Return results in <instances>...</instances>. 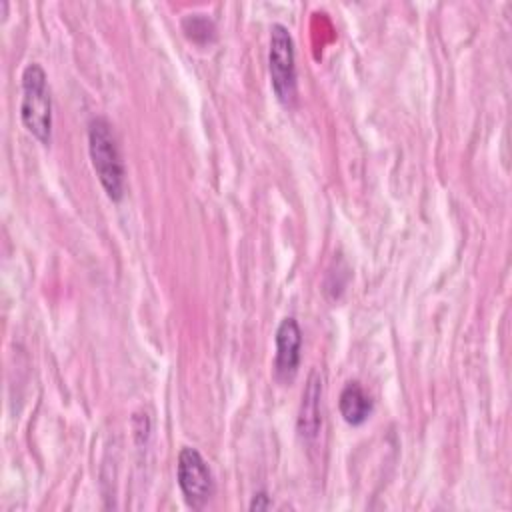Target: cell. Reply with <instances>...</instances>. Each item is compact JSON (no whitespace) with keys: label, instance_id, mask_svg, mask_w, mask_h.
Returning <instances> with one entry per match:
<instances>
[{"label":"cell","instance_id":"cell-7","mask_svg":"<svg viewBox=\"0 0 512 512\" xmlns=\"http://www.w3.org/2000/svg\"><path fill=\"white\" fill-rule=\"evenodd\" d=\"M338 408H340L342 418L348 424L360 426L370 418V414L374 410V402H372L370 394L362 388V384L354 380L342 388L340 398H338Z\"/></svg>","mask_w":512,"mask_h":512},{"label":"cell","instance_id":"cell-9","mask_svg":"<svg viewBox=\"0 0 512 512\" xmlns=\"http://www.w3.org/2000/svg\"><path fill=\"white\" fill-rule=\"evenodd\" d=\"M272 506V500L266 492H258L254 494L252 502H250V510H268Z\"/></svg>","mask_w":512,"mask_h":512},{"label":"cell","instance_id":"cell-2","mask_svg":"<svg viewBox=\"0 0 512 512\" xmlns=\"http://www.w3.org/2000/svg\"><path fill=\"white\" fill-rule=\"evenodd\" d=\"M20 120L24 128L42 144L52 138V100L46 72L38 62H30L22 72Z\"/></svg>","mask_w":512,"mask_h":512},{"label":"cell","instance_id":"cell-5","mask_svg":"<svg viewBox=\"0 0 512 512\" xmlns=\"http://www.w3.org/2000/svg\"><path fill=\"white\" fill-rule=\"evenodd\" d=\"M302 332L296 318L288 316L280 322L276 330V356H274V374L280 382H290L300 364Z\"/></svg>","mask_w":512,"mask_h":512},{"label":"cell","instance_id":"cell-1","mask_svg":"<svg viewBox=\"0 0 512 512\" xmlns=\"http://www.w3.org/2000/svg\"><path fill=\"white\" fill-rule=\"evenodd\" d=\"M88 152L106 196L120 200L124 196V162L112 124L102 116L92 118L88 124Z\"/></svg>","mask_w":512,"mask_h":512},{"label":"cell","instance_id":"cell-8","mask_svg":"<svg viewBox=\"0 0 512 512\" xmlns=\"http://www.w3.org/2000/svg\"><path fill=\"white\" fill-rule=\"evenodd\" d=\"M182 30L188 40L196 44H208L216 38V26L206 14H188L182 18Z\"/></svg>","mask_w":512,"mask_h":512},{"label":"cell","instance_id":"cell-4","mask_svg":"<svg viewBox=\"0 0 512 512\" xmlns=\"http://www.w3.org/2000/svg\"><path fill=\"white\" fill-rule=\"evenodd\" d=\"M176 480L184 500L192 508H202L214 494V478L204 456L190 446L178 452Z\"/></svg>","mask_w":512,"mask_h":512},{"label":"cell","instance_id":"cell-6","mask_svg":"<svg viewBox=\"0 0 512 512\" xmlns=\"http://www.w3.org/2000/svg\"><path fill=\"white\" fill-rule=\"evenodd\" d=\"M322 426V374L312 370L300 402L298 412V432L304 440H314Z\"/></svg>","mask_w":512,"mask_h":512},{"label":"cell","instance_id":"cell-3","mask_svg":"<svg viewBox=\"0 0 512 512\" xmlns=\"http://www.w3.org/2000/svg\"><path fill=\"white\" fill-rule=\"evenodd\" d=\"M268 70L274 96L280 104L290 106L296 96V56L292 34L280 22L272 24L270 28Z\"/></svg>","mask_w":512,"mask_h":512}]
</instances>
